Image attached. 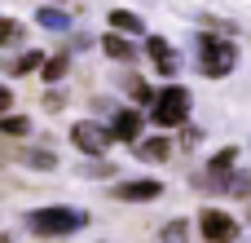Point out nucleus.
<instances>
[{
    "instance_id": "f257e3e1",
    "label": "nucleus",
    "mask_w": 251,
    "mask_h": 243,
    "mask_svg": "<svg viewBox=\"0 0 251 243\" xmlns=\"http://www.w3.org/2000/svg\"><path fill=\"white\" fill-rule=\"evenodd\" d=\"M84 226H88L84 208H35V213H26V230L31 235H49V239L79 235Z\"/></svg>"
},
{
    "instance_id": "f03ea898",
    "label": "nucleus",
    "mask_w": 251,
    "mask_h": 243,
    "mask_svg": "<svg viewBox=\"0 0 251 243\" xmlns=\"http://www.w3.org/2000/svg\"><path fill=\"white\" fill-rule=\"evenodd\" d=\"M185 115H190V89L168 84L163 93H154V102H150V120H154L159 128H176Z\"/></svg>"
},
{
    "instance_id": "7ed1b4c3",
    "label": "nucleus",
    "mask_w": 251,
    "mask_h": 243,
    "mask_svg": "<svg viewBox=\"0 0 251 243\" xmlns=\"http://www.w3.org/2000/svg\"><path fill=\"white\" fill-rule=\"evenodd\" d=\"M199 49H203V75H212V80H221V75H229V71L238 66V49H234L229 40H212V35H203Z\"/></svg>"
},
{
    "instance_id": "20e7f679",
    "label": "nucleus",
    "mask_w": 251,
    "mask_h": 243,
    "mask_svg": "<svg viewBox=\"0 0 251 243\" xmlns=\"http://www.w3.org/2000/svg\"><path fill=\"white\" fill-rule=\"evenodd\" d=\"M71 142H75L84 155H106L115 137H110V128L97 124V120H75V124H71Z\"/></svg>"
},
{
    "instance_id": "39448f33",
    "label": "nucleus",
    "mask_w": 251,
    "mask_h": 243,
    "mask_svg": "<svg viewBox=\"0 0 251 243\" xmlns=\"http://www.w3.org/2000/svg\"><path fill=\"white\" fill-rule=\"evenodd\" d=\"M199 230L207 243H238V221L221 208H203L199 213Z\"/></svg>"
},
{
    "instance_id": "423d86ee",
    "label": "nucleus",
    "mask_w": 251,
    "mask_h": 243,
    "mask_svg": "<svg viewBox=\"0 0 251 243\" xmlns=\"http://www.w3.org/2000/svg\"><path fill=\"white\" fill-rule=\"evenodd\" d=\"M159 195H163V182H154V177L119 182V186H115V199H124V204H154Z\"/></svg>"
},
{
    "instance_id": "0eeeda50",
    "label": "nucleus",
    "mask_w": 251,
    "mask_h": 243,
    "mask_svg": "<svg viewBox=\"0 0 251 243\" xmlns=\"http://www.w3.org/2000/svg\"><path fill=\"white\" fill-rule=\"evenodd\" d=\"M146 53H150L159 75H176V53H172V44L163 35H146Z\"/></svg>"
},
{
    "instance_id": "6e6552de",
    "label": "nucleus",
    "mask_w": 251,
    "mask_h": 243,
    "mask_svg": "<svg viewBox=\"0 0 251 243\" xmlns=\"http://www.w3.org/2000/svg\"><path fill=\"white\" fill-rule=\"evenodd\" d=\"M106 128H110L115 142H137V137H141V115H137V111H115Z\"/></svg>"
},
{
    "instance_id": "1a4fd4ad",
    "label": "nucleus",
    "mask_w": 251,
    "mask_h": 243,
    "mask_svg": "<svg viewBox=\"0 0 251 243\" xmlns=\"http://www.w3.org/2000/svg\"><path fill=\"white\" fill-rule=\"evenodd\" d=\"M101 49H106V53H110L115 62H132V58H137V44H132L128 35H119V31H106Z\"/></svg>"
},
{
    "instance_id": "9d476101",
    "label": "nucleus",
    "mask_w": 251,
    "mask_h": 243,
    "mask_svg": "<svg viewBox=\"0 0 251 243\" xmlns=\"http://www.w3.org/2000/svg\"><path fill=\"white\" fill-rule=\"evenodd\" d=\"M216 190H225L234 199H251V173H225V177H216Z\"/></svg>"
},
{
    "instance_id": "9b49d317",
    "label": "nucleus",
    "mask_w": 251,
    "mask_h": 243,
    "mask_svg": "<svg viewBox=\"0 0 251 243\" xmlns=\"http://www.w3.org/2000/svg\"><path fill=\"white\" fill-rule=\"evenodd\" d=\"M110 31H119V35H141L146 22H141L132 9H110Z\"/></svg>"
},
{
    "instance_id": "f8f14e48",
    "label": "nucleus",
    "mask_w": 251,
    "mask_h": 243,
    "mask_svg": "<svg viewBox=\"0 0 251 243\" xmlns=\"http://www.w3.org/2000/svg\"><path fill=\"white\" fill-rule=\"evenodd\" d=\"M168 155H172V142H168V137H146V142H137V159L163 164Z\"/></svg>"
},
{
    "instance_id": "ddd939ff",
    "label": "nucleus",
    "mask_w": 251,
    "mask_h": 243,
    "mask_svg": "<svg viewBox=\"0 0 251 243\" xmlns=\"http://www.w3.org/2000/svg\"><path fill=\"white\" fill-rule=\"evenodd\" d=\"M71 71V53H57V58H49V62H40V75H44V84H62V75Z\"/></svg>"
},
{
    "instance_id": "4468645a",
    "label": "nucleus",
    "mask_w": 251,
    "mask_h": 243,
    "mask_svg": "<svg viewBox=\"0 0 251 243\" xmlns=\"http://www.w3.org/2000/svg\"><path fill=\"white\" fill-rule=\"evenodd\" d=\"M35 22H40V27H49V31H71V18H66L62 9H53V4L35 9Z\"/></svg>"
},
{
    "instance_id": "2eb2a0df",
    "label": "nucleus",
    "mask_w": 251,
    "mask_h": 243,
    "mask_svg": "<svg viewBox=\"0 0 251 243\" xmlns=\"http://www.w3.org/2000/svg\"><path fill=\"white\" fill-rule=\"evenodd\" d=\"M159 243H190V226L176 217V221H168L163 230H159Z\"/></svg>"
},
{
    "instance_id": "dca6fc26",
    "label": "nucleus",
    "mask_w": 251,
    "mask_h": 243,
    "mask_svg": "<svg viewBox=\"0 0 251 243\" xmlns=\"http://www.w3.org/2000/svg\"><path fill=\"white\" fill-rule=\"evenodd\" d=\"M234 159H238V151H234V146L216 151V155H212V164H207V168H212V177H225V173L234 168Z\"/></svg>"
},
{
    "instance_id": "f3484780",
    "label": "nucleus",
    "mask_w": 251,
    "mask_h": 243,
    "mask_svg": "<svg viewBox=\"0 0 251 243\" xmlns=\"http://www.w3.org/2000/svg\"><path fill=\"white\" fill-rule=\"evenodd\" d=\"M22 164H26V168H44V173H49V168H57V155H49V151H26V155H22Z\"/></svg>"
},
{
    "instance_id": "a211bd4d",
    "label": "nucleus",
    "mask_w": 251,
    "mask_h": 243,
    "mask_svg": "<svg viewBox=\"0 0 251 243\" xmlns=\"http://www.w3.org/2000/svg\"><path fill=\"white\" fill-rule=\"evenodd\" d=\"M26 128H31V120H26V115H9V111L0 115V133H13V137H22Z\"/></svg>"
},
{
    "instance_id": "6ab92c4d",
    "label": "nucleus",
    "mask_w": 251,
    "mask_h": 243,
    "mask_svg": "<svg viewBox=\"0 0 251 243\" xmlns=\"http://www.w3.org/2000/svg\"><path fill=\"white\" fill-rule=\"evenodd\" d=\"M13 40H22V22L0 18V44H13Z\"/></svg>"
},
{
    "instance_id": "aec40b11",
    "label": "nucleus",
    "mask_w": 251,
    "mask_h": 243,
    "mask_svg": "<svg viewBox=\"0 0 251 243\" xmlns=\"http://www.w3.org/2000/svg\"><path fill=\"white\" fill-rule=\"evenodd\" d=\"M35 66H40V53H22V58L13 62V71H18V75H26V71H35Z\"/></svg>"
},
{
    "instance_id": "412c9836",
    "label": "nucleus",
    "mask_w": 251,
    "mask_h": 243,
    "mask_svg": "<svg viewBox=\"0 0 251 243\" xmlns=\"http://www.w3.org/2000/svg\"><path fill=\"white\" fill-rule=\"evenodd\" d=\"M128 84H132V97H137V102H154V89H150L146 80H128Z\"/></svg>"
},
{
    "instance_id": "4be33fe9",
    "label": "nucleus",
    "mask_w": 251,
    "mask_h": 243,
    "mask_svg": "<svg viewBox=\"0 0 251 243\" xmlns=\"http://www.w3.org/2000/svg\"><path fill=\"white\" fill-rule=\"evenodd\" d=\"M9 102H13V93H9V89H4V84H0V115H4V111H9Z\"/></svg>"
}]
</instances>
